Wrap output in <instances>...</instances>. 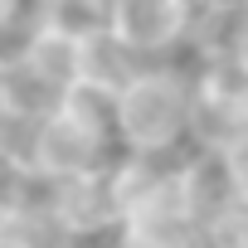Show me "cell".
I'll list each match as a JSON object with an SVG mask.
<instances>
[{
    "label": "cell",
    "instance_id": "obj_1",
    "mask_svg": "<svg viewBox=\"0 0 248 248\" xmlns=\"http://www.w3.org/2000/svg\"><path fill=\"white\" fill-rule=\"evenodd\" d=\"M195 127V83L185 59L141 63L112 93V137L122 156H180Z\"/></svg>",
    "mask_w": 248,
    "mask_h": 248
},
{
    "label": "cell",
    "instance_id": "obj_2",
    "mask_svg": "<svg viewBox=\"0 0 248 248\" xmlns=\"http://www.w3.org/2000/svg\"><path fill=\"white\" fill-rule=\"evenodd\" d=\"M117 161V137H112V97L73 83L59 107L34 122V141H30V175L44 185L102 170Z\"/></svg>",
    "mask_w": 248,
    "mask_h": 248
},
{
    "label": "cell",
    "instance_id": "obj_3",
    "mask_svg": "<svg viewBox=\"0 0 248 248\" xmlns=\"http://www.w3.org/2000/svg\"><path fill=\"white\" fill-rule=\"evenodd\" d=\"M102 20L141 63H156V59L195 54L204 5L200 0H107Z\"/></svg>",
    "mask_w": 248,
    "mask_h": 248
},
{
    "label": "cell",
    "instance_id": "obj_4",
    "mask_svg": "<svg viewBox=\"0 0 248 248\" xmlns=\"http://www.w3.org/2000/svg\"><path fill=\"white\" fill-rule=\"evenodd\" d=\"M49 204H54L59 224L68 229V238H73L78 248H88V243H97V248L112 243V233H117V224H122V200H117V185H112V166L49 185Z\"/></svg>",
    "mask_w": 248,
    "mask_h": 248
},
{
    "label": "cell",
    "instance_id": "obj_5",
    "mask_svg": "<svg viewBox=\"0 0 248 248\" xmlns=\"http://www.w3.org/2000/svg\"><path fill=\"white\" fill-rule=\"evenodd\" d=\"M175 175H180V200H185V209L195 214L200 229L224 224L229 214L243 209V204H238V190H233V180H229L224 151L190 146V151L180 156V170H175Z\"/></svg>",
    "mask_w": 248,
    "mask_h": 248
},
{
    "label": "cell",
    "instance_id": "obj_6",
    "mask_svg": "<svg viewBox=\"0 0 248 248\" xmlns=\"http://www.w3.org/2000/svg\"><path fill=\"white\" fill-rule=\"evenodd\" d=\"M137 68H141V59H137L127 44H122V39L107 30V20H102V15L78 20V59H73V83H83V88H93V93L112 97L122 83L137 73Z\"/></svg>",
    "mask_w": 248,
    "mask_h": 248
},
{
    "label": "cell",
    "instance_id": "obj_7",
    "mask_svg": "<svg viewBox=\"0 0 248 248\" xmlns=\"http://www.w3.org/2000/svg\"><path fill=\"white\" fill-rule=\"evenodd\" d=\"M224 166H229V180H233V190H238V204L248 209V132L224 146Z\"/></svg>",
    "mask_w": 248,
    "mask_h": 248
},
{
    "label": "cell",
    "instance_id": "obj_8",
    "mask_svg": "<svg viewBox=\"0 0 248 248\" xmlns=\"http://www.w3.org/2000/svg\"><path fill=\"white\" fill-rule=\"evenodd\" d=\"M229 49H233L238 63L248 68V10H238V25H233V34H229Z\"/></svg>",
    "mask_w": 248,
    "mask_h": 248
},
{
    "label": "cell",
    "instance_id": "obj_9",
    "mask_svg": "<svg viewBox=\"0 0 248 248\" xmlns=\"http://www.w3.org/2000/svg\"><path fill=\"white\" fill-rule=\"evenodd\" d=\"M0 248H10V243H0Z\"/></svg>",
    "mask_w": 248,
    "mask_h": 248
}]
</instances>
